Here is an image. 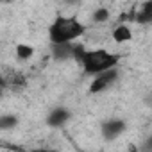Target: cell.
I'll return each instance as SVG.
<instances>
[{
	"instance_id": "cell-1",
	"label": "cell",
	"mask_w": 152,
	"mask_h": 152,
	"mask_svg": "<svg viewBox=\"0 0 152 152\" xmlns=\"http://www.w3.org/2000/svg\"><path fill=\"white\" fill-rule=\"evenodd\" d=\"M84 32V25L75 18V16H57L54 23L50 25V39L54 45L68 43L75 38H79Z\"/></svg>"
},
{
	"instance_id": "cell-2",
	"label": "cell",
	"mask_w": 152,
	"mask_h": 152,
	"mask_svg": "<svg viewBox=\"0 0 152 152\" xmlns=\"http://www.w3.org/2000/svg\"><path fill=\"white\" fill-rule=\"evenodd\" d=\"M77 59L83 63L84 70L88 73H95V72H104V70H109L116 61L118 57L106 52V50H95V52H84L83 48H75L73 50Z\"/></svg>"
},
{
	"instance_id": "cell-3",
	"label": "cell",
	"mask_w": 152,
	"mask_h": 152,
	"mask_svg": "<svg viewBox=\"0 0 152 152\" xmlns=\"http://www.w3.org/2000/svg\"><path fill=\"white\" fill-rule=\"evenodd\" d=\"M116 77V72L115 70H107V72H104L102 75H99V77L91 83V86H90V90L95 93V91H102L106 86H109L111 83H113V79Z\"/></svg>"
},
{
	"instance_id": "cell-4",
	"label": "cell",
	"mask_w": 152,
	"mask_h": 152,
	"mask_svg": "<svg viewBox=\"0 0 152 152\" xmlns=\"http://www.w3.org/2000/svg\"><path fill=\"white\" fill-rule=\"evenodd\" d=\"M124 129H125V124H124L122 120H109V122L104 124L102 132H104V136H106L107 140H115L118 134L124 132Z\"/></svg>"
},
{
	"instance_id": "cell-5",
	"label": "cell",
	"mask_w": 152,
	"mask_h": 152,
	"mask_svg": "<svg viewBox=\"0 0 152 152\" xmlns=\"http://www.w3.org/2000/svg\"><path fill=\"white\" fill-rule=\"evenodd\" d=\"M131 29L127 27V25H118V27H115V31H113V39L116 41V43H125V41H129L131 39Z\"/></svg>"
},
{
	"instance_id": "cell-6",
	"label": "cell",
	"mask_w": 152,
	"mask_h": 152,
	"mask_svg": "<svg viewBox=\"0 0 152 152\" xmlns=\"http://www.w3.org/2000/svg\"><path fill=\"white\" fill-rule=\"evenodd\" d=\"M66 120H68V111H64V109H56L48 116V124L50 125H63Z\"/></svg>"
},
{
	"instance_id": "cell-7",
	"label": "cell",
	"mask_w": 152,
	"mask_h": 152,
	"mask_svg": "<svg viewBox=\"0 0 152 152\" xmlns=\"http://www.w3.org/2000/svg\"><path fill=\"white\" fill-rule=\"evenodd\" d=\"M32 54H34V48L32 47H29V45H18L16 47V56L20 57V59H29V57H32Z\"/></svg>"
},
{
	"instance_id": "cell-8",
	"label": "cell",
	"mask_w": 152,
	"mask_h": 152,
	"mask_svg": "<svg viewBox=\"0 0 152 152\" xmlns=\"http://www.w3.org/2000/svg\"><path fill=\"white\" fill-rule=\"evenodd\" d=\"M16 125V118L13 115H4L0 116V129H11Z\"/></svg>"
},
{
	"instance_id": "cell-9",
	"label": "cell",
	"mask_w": 152,
	"mask_h": 152,
	"mask_svg": "<svg viewBox=\"0 0 152 152\" xmlns=\"http://www.w3.org/2000/svg\"><path fill=\"white\" fill-rule=\"evenodd\" d=\"M109 18V11L107 9H97L95 13H93V20L95 22H104V20H107Z\"/></svg>"
}]
</instances>
